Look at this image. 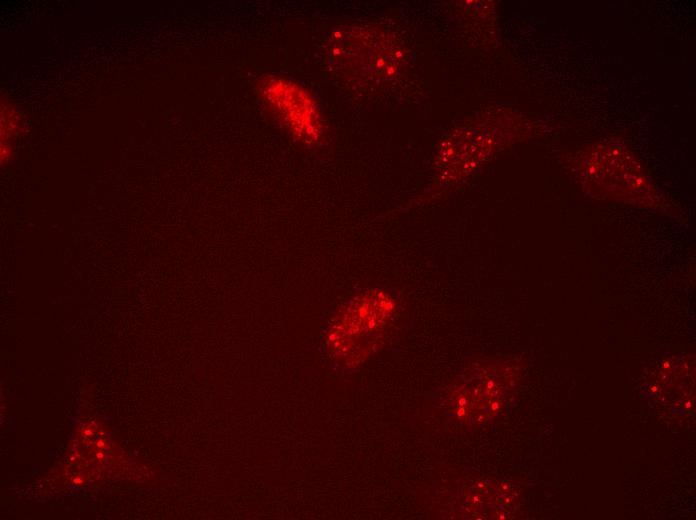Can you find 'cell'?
<instances>
[{
    "label": "cell",
    "instance_id": "6da1fadb",
    "mask_svg": "<svg viewBox=\"0 0 696 520\" xmlns=\"http://www.w3.org/2000/svg\"><path fill=\"white\" fill-rule=\"evenodd\" d=\"M394 311L393 299L382 292L354 299L332 325L328 338L331 349L340 358L365 357L391 321Z\"/></svg>",
    "mask_w": 696,
    "mask_h": 520
},
{
    "label": "cell",
    "instance_id": "7a4b0ae2",
    "mask_svg": "<svg viewBox=\"0 0 696 520\" xmlns=\"http://www.w3.org/2000/svg\"><path fill=\"white\" fill-rule=\"evenodd\" d=\"M259 91L267 106L295 138L309 144L320 138L321 114L302 87L289 80L267 77Z\"/></svg>",
    "mask_w": 696,
    "mask_h": 520
}]
</instances>
